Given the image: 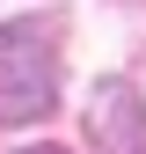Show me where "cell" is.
I'll use <instances>...</instances> for the list:
<instances>
[{"mask_svg":"<svg viewBox=\"0 0 146 154\" xmlns=\"http://www.w3.org/2000/svg\"><path fill=\"white\" fill-rule=\"evenodd\" d=\"M80 118H88L95 154H146V103H139L132 81H95Z\"/></svg>","mask_w":146,"mask_h":154,"instance_id":"2","label":"cell"},{"mask_svg":"<svg viewBox=\"0 0 146 154\" xmlns=\"http://www.w3.org/2000/svg\"><path fill=\"white\" fill-rule=\"evenodd\" d=\"M15 154H66V147H15Z\"/></svg>","mask_w":146,"mask_h":154,"instance_id":"3","label":"cell"},{"mask_svg":"<svg viewBox=\"0 0 146 154\" xmlns=\"http://www.w3.org/2000/svg\"><path fill=\"white\" fill-rule=\"evenodd\" d=\"M59 103V22H0V125H29Z\"/></svg>","mask_w":146,"mask_h":154,"instance_id":"1","label":"cell"}]
</instances>
